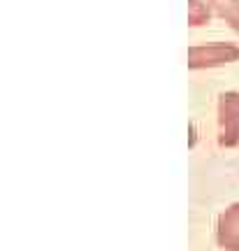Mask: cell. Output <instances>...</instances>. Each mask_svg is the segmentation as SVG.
I'll return each instance as SVG.
<instances>
[{
    "label": "cell",
    "instance_id": "obj_1",
    "mask_svg": "<svg viewBox=\"0 0 239 251\" xmlns=\"http://www.w3.org/2000/svg\"><path fill=\"white\" fill-rule=\"evenodd\" d=\"M239 61V45L232 42H209L188 49L186 63L191 70H209Z\"/></svg>",
    "mask_w": 239,
    "mask_h": 251
},
{
    "label": "cell",
    "instance_id": "obj_2",
    "mask_svg": "<svg viewBox=\"0 0 239 251\" xmlns=\"http://www.w3.org/2000/svg\"><path fill=\"white\" fill-rule=\"evenodd\" d=\"M218 144L223 149L239 144V91H223L218 96Z\"/></svg>",
    "mask_w": 239,
    "mask_h": 251
},
{
    "label": "cell",
    "instance_id": "obj_3",
    "mask_svg": "<svg viewBox=\"0 0 239 251\" xmlns=\"http://www.w3.org/2000/svg\"><path fill=\"white\" fill-rule=\"evenodd\" d=\"M216 242L223 251H239V202L230 205L218 216Z\"/></svg>",
    "mask_w": 239,
    "mask_h": 251
},
{
    "label": "cell",
    "instance_id": "obj_4",
    "mask_svg": "<svg viewBox=\"0 0 239 251\" xmlns=\"http://www.w3.org/2000/svg\"><path fill=\"white\" fill-rule=\"evenodd\" d=\"M216 17H221L228 26L239 33V0H207Z\"/></svg>",
    "mask_w": 239,
    "mask_h": 251
},
{
    "label": "cell",
    "instance_id": "obj_5",
    "mask_svg": "<svg viewBox=\"0 0 239 251\" xmlns=\"http://www.w3.org/2000/svg\"><path fill=\"white\" fill-rule=\"evenodd\" d=\"M212 7L207 0H188V26L200 28L212 21Z\"/></svg>",
    "mask_w": 239,
    "mask_h": 251
}]
</instances>
